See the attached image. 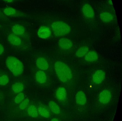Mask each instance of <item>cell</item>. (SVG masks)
I'll return each instance as SVG.
<instances>
[{
	"mask_svg": "<svg viewBox=\"0 0 122 121\" xmlns=\"http://www.w3.org/2000/svg\"><path fill=\"white\" fill-rule=\"evenodd\" d=\"M38 114L44 118H48L50 116V111L44 106H40L37 109Z\"/></svg>",
	"mask_w": 122,
	"mask_h": 121,
	"instance_id": "9a60e30c",
	"label": "cell"
},
{
	"mask_svg": "<svg viewBox=\"0 0 122 121\" xmlns=\"http://www.w3.org/2000/svg\"><path fill=\"white\" fill-rule=\"evenodd\" d=\"M58 44L61 48L68 49L72 47L73 44L71 40L67 38H62L59 40Z\"/></svg>",
	"mask_w": 122,
	"mask_h": 121,
	"instance_id": "30bf717a",
	"label": "cell"
},
{
	"mask_svg": "<svg viewBox=\"0 0 122 121\" xmlns=\"http://www.w3.org/2000/svg\"><path fill=\"white\" fill-rule=\"evenodd\" d=\"M3 0L7 3H12L13 1V0Z\"/></svg>",
	"mask_w": 122,
	"mask_h": 121,
	"instance_id": "4316f807",
	"label": "cell"
},
{
	"mask_svg": "<svg viewBox=\"0 0 122 121\" xmlns=\"http://www.w3.org/2000/svg\"><path fill=\"white\" fill-rule=\"evenodd\" d=\"M89 48L87 47L83 46L79 48L76 52V55L78 57H82L88 52Z\"/></svg>",
	"mask_w": 122,
	"mask_h": 121,
	"instance_id": "7402d4cb",
	"label": "cell"
},
{
	"mask_svg": "<svg viewBox=\"0 0 122 121\" xmlns=\"http://www.w3.org/2000/svg\"><path fill=\"white\" fill-rule=\"evenodd\" d=\"M12 30L13 34L18 36L23 35L25 32V27L23 26L18 24L13 26Z\"/></svg>",
	"mask_w": 122,
	"mask_h": 121,
	"instance_id": "5bb4252c",
	"label": "cell"
},
{
	"mask_svg": "<svg viewBox=\"0 0 122 121\" xmlns=\"http://www.w3.org/2000/svg\"><path fill=\"white\" fill-rule=\"evenodd\" d=\"M75 100L77 104L83 105L87 102V98L85 94L82 91H79L76 95Z\"/></svg>",
	"mask_w": 122,
	"mask_h": 121,
	"instance_id": "ba28073f",
	"label": "cell"
},
{
	"mask_svg": "<svg viewBox=\"0 0 122 121\" xmlns=\"http://www.w3.org/2000/svg\"><path fill=\"white\" fill-rule=\"evenodd\" d=\"M56 98L59 101H63L67 97V92L64 87H60L57 89L56 93Z\"/></svg>",
	"mask_w": 122,
	"mask_h": 121,
	"instance_id": "7c38bea8",
	"label": "cell"
},
{
	"mask_svg": "<svg viewBox=\"0 0 122 121\" xmlns=\"http://www.w3.org/2000/svg\"><path fill=\"white\" fill-rule=\"evenodd\" d=\"M111 94L110 92L107 89H104L101 92L98 96V101L103 104H108L110 101Z\"/></svg>",
	"mask_w": 122,
	"mask_h": 121,
	"instance_id": "277c9868",
	"label": "cell"
},
{
	"mask_svg": "<svg viewBox=\"0 0 122 121\" xmlns=\"http://www.w3.org/2000/svg\"><path fill=\"white\" fill-rule=\"evenodd\" d=\"M38 35L40 38L46 39L50 36L51 32L48 26H43L40 27L37 33Z\"/></svg>",
	"mask_w": 122,
	"mask_h": 121,
	"instance_id": "8992f818",
	"label": "cell"
},
{
	"mask_svg": "<svg viewBox=\"0 0 122 121\" xmlns=\"http://www.w3.org/2000/svg\"><path fill=\"white\" fill-rule=\"evenodd\" d=\"M82 11L84 15L88 18H93L95 16V13L92 7L89 4H86L83 6Z\"/></svg>",
	"mask_w": 122,
	"mask_h": 121,
	"instance_id": "8fae6325",
	"label": "cell"
},
{
	"mask_svg": "<svg viewBox=\"0 0 122 121\" xmlns=\"http://www.w3.org/2000/svg\"><path fill=\"white\" fill-rule=\"evenodd\" d=\"M27 113L30 116L36 118L38 116V113L37 108L34 105H30L27 109Z\"/></svg>",
	"mask_w": 122,
	"mask_h": 121,
	"instance_id": "d6986e66",
	"label": "cell"
},
{
	"mask_svg": "<svg viewBox=\"0 0 122 121\" xmlns=\"http://www.w3.org/2000/svg\"><path fill=\"white\" fill-rule=\"evenodd\" d=\"M4 13L6 16H18L20 14L19 11L12 7H7L4 10Z\"/></svg>",
	"mask_w": 122,
	"mask_h": 121,
	"instance_id": "2e32d148",
	"label": "cell"
},
{
	"mask_svg": "<svg viewBox=\"0 0 122 121\" xmlns=\"http://www.w3.org/2000/svg\"><path fill=\"white\" fill-rule=\"evenodd\" d=\"M51 26L54 34L58 37L65 36L69 33L71 31L70 26L62 21L54 22L52 24Z\"/></svg>",
	"mask_w": 122,
	"mask_h": 121,
	"instance_id": "3957f363",
	"label": "cell"
},
{
	"mask_svg": "<svg viewBox=\"0 0 122 121\" xmlns=\"http://www.w3.org/2000/svg\"><path fill=\"white\" fill-rule=\"evenodd\" d=\"M12 91L16 94L22 92L24 89V86L22 83L20 82H15L12 86Z\"/></svg>",
	"mask_w": 122,
	"mask_h": 121,
	"instance_id": "ac0fdd59",
	"label": "cell"
},
{
	"mask_svg": "<svg viewBox=\"0 0 122 121\" xmlns=\"http://www.w3.org/2000/svg\"><path fill=\"white\" fill-rule=\"evenodd\" d=\"M55 68L58 77L63 82L68 81L72 77L70 68L62 62H56L55 64Z\"/></svg>",
	"mask_w": 122,
	"mask_h": 121,
	"instance_id": "6da1fadb",
	"label": "cell"
},
{
	"mask_svg": "<svg viewBox=\"0 0 122 121\" xmlns=\"http://www.w3.org/2000/svg\"><path fill=\"white\" fill-rule=\"evenodd\" d=\"M105 74L102 70L96 71L93 75L92 79L93 82L96 84H101L105 79Z\"/></svg>",
	"mask_w": 122,
	"mask_h": 121,
	"instance_id": "5b68a950",
	"label": "cell"
},
{
	"mask_svg": "<svg viewBox=\"0 0 122 121\" xmlns=\"http://www.w3.org/2000/svg\"><path fill=\"white\" fill-rule=\"evenodd\" d=\"M100 18L102 21L105 22H110L113 19V16L110 13L107 12L101 13L100 15Z\"/></svg>",
	"mask_w": 122,
	"mask_h": 121,
	"instance_id": "44dd1931",
	"label": "cell"
},
{
	"mask_svg": "<svg viewBox=\"0 0 122 121\" xmlns=\"http://www.w3.org/2000/svg\"><path fill=\"white\" fill-rule=\"evenodd\" d=\"M8 39L10 44L15 46H19L22 43V41L20 38L13 33L9 34Z\"/></svg>",
	"mask_w": 122,
	"mask_h": 121,
	"instance_id": "52a82bcc",
	"label": "cell"
},
{
	"mask_svg": "<svg viewBox=\"0 0 122 121\" xmlns=\"http://www.w3.org/2000/svg\"><path fill=\"white\" fill-rule=\"evenodd\" d=\"M48 106L51 111L56 114H59L60 113L61 110L58 105L53 101H50L48 102Z\"/></svg>",
	"mask_w": 122,
	"mask_h": 121,
	"instance_id": "ffe728a7",
	"label": "cell"
},
{
	"mask_svg": "<svg viewBox=\"0 0 122 121\" xmlns=\"http://www.w3.org/2000/svg\"><path fill=\"white\" fill-rule=\"evenodd\" d=\"M51 121H60V120L57 118H54L52 119Z\"/></svg>",
	"mask_w": 122,
	"mask_h": 121,
	"instance_id": "83f0119b",
	"label": "cell"
},
{
	"mask_svg": "<svg viewBox=\"0 0 122 121\" xmlns=\"http://www.w3.org/2000/svg\"><path fill=\"white\" fill-rule=\"evenodd\" d=\"M7 67L15 76H20L24 70V66L22 62L16 57L9 56L6 60Z\"/></svg>",
	"mask_w": 122,
	"mask_h": 121,
	"instance_id": "7a4b0ae2",
	"label": "cell"
},
{
	"mask_svg": "<svg viewBox=\"0 0 122 121\" xmlns=\"http://www.w3.org/2000/svg\"><path fill=\"white\" fill-rule=\"evenodd\" d=\"M4 47L3 46V45L0 44V55L2 54L4 52Z\"/></svg>",
	"mask_w": 122,
	"mask_h": 121,
	"instance_id": "484cf974",
	"label": "cell"
},
{
	"mask_svg": "<svg viewBox=\"0 0 122 121\" xmlns=\"http://www.w3.org/2000/svg\"><path fill=\"white\" fill-rule=\"evenodd\" d=\"M35 79L38 83L43 84L47 81V76L45 72L42 70L37 72L35 75Z\"/></svg>",
	"mask_w": 122,
	"mask_h": 121,
	"instance_id": "4fadbf2b",
	"label": "cell"
},
{
	"mask_svg": "<svg viewBox=\"0 0 122 121\" xmlns=\"http://www.w3.org/2000/svg\"><path fill=\"white\" fill-rule=\"evenodd\" d=\"M37 67L42 70H47L49 67V65L47 60L43 57H40L37 59L36 61Z\"/></svg>",
	"mask_w": 122,
	"mask_h": 121,
	"instance_id": "9c48e42d",
	"label": "cell"
},
{
	"mask_svg": "<svg viewBox=\"0 0 122 121\" xmlns=\"http://www.w3.org/2000/svg\"><path fill=\"white\" fill-rule=\"evenodd\" d=\"M25 99V95L23 93H19L16 96L15 99V104H20Z\"/></svg>",
	"mask_w": 122,
	"mask_h": 121,
	"instance_id": "cb8c5ba5",
	"label": "cell"
},
{
	"mask_svg": "<svg viewBox=\"0 0 122 121\" xmlns=\"http://www.w3.org/2000/svg\"><path fill=\"white\" fill-rule=\"evenodd\" d=\"M9 82V78L6 74H3L0 76V85L6 86Z\"/></svg>",
	"mask_w": 122,
	"mask_h": 121,
	"instance_id": "603a6c76",
	"label": "cell"
},
{
	"mask_svg": "<svg viewBox=\"0 0 122 121\" xmlns=\"http://www.w3.org/2000/svg\"><path fill=\"white\" fill-rule=\"evenodd\" d=\"M85 58L88 62L96 61L98 59V55L95 52L91 51L86 54Z\"/></svg>",
	"mask_w": 122,
	"mask_h": 121,
	"instance_id": "e0dca14e",
	"label": "cell"
},
{
	"mask_svg": "<svg viewBox=\"0 0 122 121\" xmlns=\"http://www.w3.org/2000/svg\"><path fill=\"white\" fill-rule=\"evenodd\" d=\"M30 103V101L28 99H25L21 103H20L19 105V108L22 110L25 109Z\"/></svg>",
	"mask_w": 122,
	"mask_h": 121,
	"instance_id": "d4e9b609",
	"label": "cell"
}]
</instances>
